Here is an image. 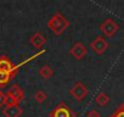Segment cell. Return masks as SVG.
Returning <instances> with one entry per match:
<instances>
[{
	"label": "cell",
	"mask_w": 124,
	"mask_h": 117,
	"mask_svg": "<svg viewBox=\"0 0 124 117\" xmlns=\"http://www.w3.org/2000/svg\"><path fill=\"white\" fill-rule=\"evenodd\" d=\"M70 21L67 20V17L60 12V11H56L51 17L50 20L47 21V27L49 29H51V32L55 34V35H61L63 34L65 31L70 27Z\"/></svg>",
	"instance_id": "cell-1"
},
{
	"label": "cell",
	"mask_w": 124,
	"mask_h": 117,
	"mask_svg": "<svg viewBox=\"0 0 124 117\" xmlns=\"http://www.w3.org/2000/svg\"><path fill=\"white\" fill-rule=\"evenodd\" d=\"M6 96H8V101L6 105H14V104H20L21 101L24 100V90L22 89V87L20 84H12L8 90H6Z\"/></svg>",
	"instance_id": "cell-2"
},
{
	"label": "cell",
	"mask_w": 124,
	"mask_h": 117,
	"mask_svg": "<svg viewBox=\"0 0 124 117\" xmlns=\"http://www.w3.org/2000/svg\"><path fill=\"white\" fill-rule=\"evenodd\" d=\"M49 117H77V113L67 104L60 102L49 112Z\"/></svg>",
	"instance_id": "cell-3"
},
{
	"label": "cell",
	"mask_w": 124,
	"mask_h": 117,
	"mask_svg": "<svg viewBox=\"0 0 124 117\" xmlns=\"http://www.w3.org/2000/svg\"><path fill=\"white\" fill-rule=\"evenodd\" d=\"M99 29L103 33L105 37L112 38L116 35V33L119 31V25L113 20V18H106L102 23H100Z\"/></svg>",
	"instance_id": "cell-4"
},
{
	"label": "cell",
	"mask_w": 124,
	"mask_h": 117,
	"mask_svg": "<svg viewBox=\"0 0 124 117\" xmlns=\"http://www.w3.org/2000/svg\"><path fill=\"white\" fill-rule=\"evenodd\" d=\"M70 94L76 101H83L88 96L89 89L83 82H76L73 87L70 89Z\"/></svg>",
	"instance_id": "cell-5"
},
{
	"label": "cell",
	"mask_w": 124,
	"mask_h": 117,
	"mask_svg": "<svg viewBox=\"0 0 124 117\" xmlns=\"http://www.w3.org/2000/svg\"><path fill=\"white\" fill-rule=\"evenodd\" d=\"M109 48V44L108 42L106 40L105 37L102 35H97L95 39L91 40L90 43V49L96 54V55H103Z\"/></svg>",
	"instance_id": "cell-6"
},
{
	"label": "cell",
	"mask_w": 124,
	"mask_h": 117,
	"mask_svg": "<svg viewBox=\"0 0 124 117\" xmlns=\"http://www.w3.org/2000/svg\"><path fill=\"white\" fill-rule=\"evenodd\" d=\"M86 52H88V49H86V46L82 42H76L70 48V54L78 61L83 60V58L86 56Z\"/></svg>",
	"instance_id": "cell-7"
},
{
	"label": "cell",
	"mask_w": 124,
	"mask_h": 117,
	"mask_svg": "<svg viewBox=\"0 0 124 117\" xmlns=\"http://www.w3.org/2000/svg\"><path fill=\"white\" fill-rule=\"evenodd\" d=\"M23 113V109L20 106V104H14V105H6L3 109V115L4 117H21Z\"/></svg>",
	"instance_id": "cell-8"
},
{
	"label": "cell",
	"mask_w": 124,
	"mask_h": 117,
	"mask_svg": "<svg viewBox=\"0 0 124 117\" xmlns=\"http://www.w3.org/2000/svg\"><path fill=\"white\" fill-rule=\"evenodd\" d=\"M46 37L41 33V32H35L32 34V37L29 38V43L35 48V49H41L45 44H46Z\"/></svg>",
	"instance_id": "cell-9"
},
{
	"label": "cell",
	"mask_w": 124,
	"mask_h": 117,
	"mask_svg": "<svg viewBox=\"0 0 124 117\" xmlns=\"http://www.w3.org/2000/svg\"><path fill=\"white\" fill-rule=\"evenodd\" d=\"M54 73H55V72H54V68H52L51 66H49V65H43V66L39 68V76H40L43 79H45V81L52 78Z\"/></svg>",
	"instance_id": "cell-10"
},
{
	"label": "cell",
	"mask_w": 124,
	"mask_h": 117,
	"mask_svg": "<svg viewBox=\"0 0 124 117\" xmlns=\"http://www.w3.org/2000/svg\"><path fill=\"white\" fill-rule=\"evenodd\" d=\"M95 102L99 105V106H106L108 102H109V96L106 94V93H103V92H101V93H99L96 96H95Z\"/></svg>",
	"instance_id": "cell-11"
},
{
	"label": "cell",
	"mask_w": 124,
	"mask_h": 117,
	"mask_svg": "<svg viewBox=\"0 0 124 117\" xmlns=\"http://www.w3.org/2000/svg\"><path fill=\"white\" fill-rule=\"evenodd\" d=\"M34 100L38 102V104H43V102H45L46 101V99H47V95H46V93L44 92V90H37L35 93H34Z\"/></svg>",
	"instance_id": "cell-12"
},
{
	"label": "cell",
	"mask_w": 124,
	"mask_h": 117,
	"mask_svg": "<svg viewBox=\"0 0 124 117\" xmlns=\"http://www.w3.org/2000/svg\"><path fill=\"white\" fill-rule=\"evenodd\" d=\"M10 81H12V78H11V76L9 73H1L0 72V88L5 87Z\"/></svg>",
	"instance_id": "cell-13"
},
{
	"label": "cell",
	"mask_w": 124,
	"mask_h": 117,
	"mask_svg": "<svg viewBox=\"0 0 124 117\" xmlns=\"http://www.w3.org/2000/svg\"><path fill=\"white\" fill-rule=\"evenodd\" d=\"M109 117H124V104H122Z\"/></svg>",
	"instance_id": "cell-14"
},
{
	"label": "cell",
	"mask_w": 124,
	"mask_h": 117,
	"mask_svg": "<svg viewBox=\"0 0 124 117\" xmlns=\"http://www.w3.org/2000/svg\"><path fill=\"white\" fill-rule=\"evenodd\" d=\"M6 101H8V96L6 94L0 89V109H4L6 106Z\"/></svg>",
	"instance_id": "cell-15"
},
{
	"label": "cell",
	"mask_w": 124,
	"mask_h": 117,
	"mask_svg": "<svg viewBox=\"0 0 124 117\" xmlns=\"http://www.w3.org/2000/svg\"><path fill=\"white\" fill-rule=\"evenodd\" d=\"M86 117H101V115H100V112H99L97 110L93 109V110H90V111L88 112Z\"/></svg>",
	"instance_id": "cell-16"
}]
</instances>
